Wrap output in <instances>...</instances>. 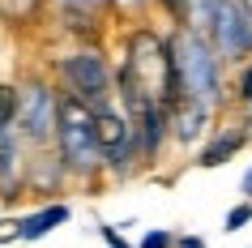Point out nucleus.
Returning a JSON list of instances; mask_svg holds the SVG:
<instances>
[{
    "label": "nucleus",
    "mask_w": 252,
    "mask_h": 248,
    "mask_svg": "<svg viewBox=\"0 0 252 248\" xmlns=\"http://www.w3.org/2000/svg\"><path fill=\"white\" fill-rule=\"evenodd\" d=\"M56 124H60V145L73 167H90L98 154V137H94V111L81 103L77 94H64L56 103Z\"/></svg>",
    "instance_id": "f257e3e1"
},
{
    "label": "nucleus",
    "mask_w": 252,
    "mask_h": 248,
    "mask_svg": "<svg viewBox=\"0 0 252 248\" xmlns=\"http://www.w3.org/2000/svg\"><path fill=\"white\" fill-rule=\"evenodd\" d=\"M64 77L73 81L81 103H98L107 94V69H103L98 56H73V60H64Z\"/></svg>",
    "instance_id": "f03ea898"
},
{
    "label": "nucleus",
    "mask_w": 252,
    "mask_h": 248,
    "mask_svg": "<svg viewBox=\"0 0 252 248\" xmlns=\"http://www.w3.org/2000/svg\"><path fill=\"white\" fill-rule=\"evenodd\" d=\"M94 137H98V154H107L111 163H124L133 150V129L116 116V111H94Z\"/></svg>",
    "instance_id": "7ed1b4c3"
},
{
    "label": "nucleus",
    "mask_w": 252,
    "mask_h": 248,
    "mask_svg": "<svg viewBox=\"0 0 252 248\" xmlns=\"http://www.w3.org/2000/svg\"><path fill=\"white\" fill-rule=\"evenodd\" d=\"M64 218H68V206H47V210H39V214H30V218L17 222V240H39L52 227H60Z\"/></svg>",
    "instance_id": "20e7f679"
},
{
    "label": "nucleus",
    "mask_w": 252,
    "mask_h": 248,
    "mask_svg": "<svg viewBox=\"0 0 252 248\" xmlns=\"http://www.w3.org/2000/svg\"><path fill=\"white\" fill-rule=\"evenodd\" d=\"M22 120H26L30 137H43V133L52 129V124H47V120H52V99H47L43 90H30L26 107H22Z\"/></svg>",
    "instance_id": "39448f33"
},
{
    "label": "nucleus",
    "mask_w": 252,
    "mask_h": 248,
    "mask_svg": "<svg viewBox=\"0 0 252 248\" xmlns=\"http://www.w3.org/2000/svg\"><path fill=\"white\" fill-rule=\"evenodd\" d=\"M162 142V107L150 103L146 111H141V145H146V154H154Z\"/></svg>",
    "instance_id": "423d86ee"
},
{
    "label": "nucleus",
    "mask_w": 252,
    "mask_h": 248,
    "mask_svg": "<svg viewBox=\"0 0 252 248\" xmlns=\"http://www.w3.org/2000/svg\"><path fill=\"white\" fill-rule=\"evenodd\" d=\"M239 145H244V133H231V137H218V142L201 154V167H218V163H226V158L235 154Z\"/></svg>",
    "instance_id": "0eeeda50"
},
{
    "label": "nucleus",
    "mask_w": 252,
    "mask_h": 248,
    "mask_svg": "<svg viewBox=\"0 0 252 248\" xmlns=\"http://www.w3.org/2000/svg\"><path fill=\"white\" fill-rule=\"evenodd\" d=\"M222 26H244L239 9H222ZM244 43H248V35H239V30H231V35H226V47H244Z\"/></svg>",
    "instance_id": "6e6552de"
},
{
    "label": "nucleus",
    "mask_w": 252,
    "mask_h": 248,
    "mask_svg": "<svg viewBox=\"0 0 252 248\" xmlns=\"http://www.w3.org/2000/svg\"><path fill=\"white\" fill-rule=\"evenodd\" d=\"M201 120H205V107H192V111H184V120H180V137H184V142H192V137H197Z\"/></svg>",
    "instance_id": "1a4fd4ad"
},
{
    "label": "nucleus",
    "mask_w": 252,
    "mask_h": 248,
    "mask_svg": "<svg viewBox=\"0 0 252 248\" xmlns=\"http://www.w3.org/2000/svg\"><path fill=\"white\" fill-rule=\"evenodd\" d=\"M248 218H252V206H235L231 214H226V231H239Z\"/></svg>",
    "instance_id": "9d476101"
},
{
    "label": "nucleus",
    "mask_w": 252,
    "mask_h": 248,
    "mask_svg": "<svg viewBox=\"0 0 252 248\" xmlns=\"http://www.w3.org/2000/svg\"><path fill=\"white\" fill-rule=\"evenodd\" d=\"M141 248H171V235L167 231H150L146 240H141Z\"/></svg>",
    "instance_id": "9b49d317"
},
{
    "label": "nucleus",
    "mask_w": 252,
    "mask_h": 248,
    "mask_svg": "<svg viewBox=\"0 0 252 248\" xmlns=\"http://www.w3.org/2000/svg\"><path fill=\"white\" fill-rule=\"evenodd\" d=\"M103 240H107V244H111V248H128V244H124V240H120L116 231H111V227H103Z\"/></svg>",
    "instance_id": "f8f14e48"
},
{
    "label": "nucleus",
    "mask_w": 252,
    "mask_h": 248,
    "mask_svg": "<svg viewBox=\"0 0 252 248\" xmlns=\"http://www.w3.org/2000/svg\"><path fill=\"white\" fill-rule=\"evenodd\" d=\"M0 240H17V222H0Z\"/></svg>",
    "instance_id": "ddd939ff"
},
{
    "label": "nucleus",
    "mask_w": 252,
    "mask_h": 248,
    "mask_svg": "<svg viewBox=\"0 0 252 248\" xmlns=\"http://www.w3.org/2000/svg\"><path fill=\"white\" fill-rule=\"evenodd\" d=\"M180 248H205V240H197V235H184V240H180Z\"/></svg>",
    "instance_id": "4468645a"
},
{
    "label": "nucleus",
    "mask_w": 252,
    "mask_h": 248,
    "mask_svg": "<svg viewBox=\"0 0 252 248\" xmlns=\"http://www.w3.org/2000/svg\"><path fill=\"white\" fill-rule=\"evenodd\" d=\"M239 90H244V99H248V103H252V69H248V73H244V86H239Z\"/></svg>",
    "instance_id": "2eb2a0df"
},
{
    "label": "nucleus",
    "mask_w": 252,
    "mask_h": 248,
    "mask_svg": "<svg viewBox=\"0 0 252 248\" xmlns=\"http://www.w3.org/2000/svg\"><path fill=\"white\" fill-rule=\"evenodd\" d=\"M244 193H252V171H248V176H244Z\"/></svg>",
    "instance_id": "dca6fc26"
}]
</instances>
